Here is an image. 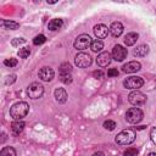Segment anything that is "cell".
<instances>
[{
	"label": "cell",
	"instance_id": "cell-4",
	"mask_svg": "<svg viewBox=\"0 0 156 156\" xmlns=\"http://www.w3.org/2000/svg\"><path fill=\"white\" fill-rule=\"evenodd\" d=\"M43 93H44V87L38 82L29 84L27 88V94L30 99H39L43 95Z\"/></svg>",
	"mask_w": 156,
	"mask_h": 156
},
{
	"label": "cell",
	"instance_id": "cell-26",
	"mask_svg": "<svg viewBox=\"0 0 156 156\" xmlns=\"http://www.w3.org/2000/svg\"><path fill=\"white\" fill-rule=\"evenodd\" d=\"M45 40H46L45 35H43V34H39V35L34 37V39H33V44H34V45H40V44L45 43Z\"/></svg>",
	"mask_w": 156,
	"mask_h": 156
},
{
	"label": "cell",
	"instance_id": "cell-33",
	"mask_svg": "<svg viewBox=\"0 0 156 156\" xmlns=\"http://www.w3.org/2000/svg\"><path fill=\"white\" fill-rule=\"evenodd\" d=\"M6 78H7V79L5 80V83H6V84H12V83H13V82L16 80V76H15V74H11V76H7Z\"/></svg>",
	"mask_w": 156,
	"mask_h": 156
},
{
	"label": "cell",
	"instance_id": "cell-1",
	"mask_svg": "<svg viewBox=\"0 0 156 156\" xmlns=\"http://www.w3.org/2000/svg\"><path fill=\"white\" fill-rule=\"evenodd\" d=\"M28 111H29V105L24 101H20V102H16L11 106L10 116L16 121H21L23 117L27 116Z\"/></svg>",
	"mask_w": 156,
	"mask_h": 156
},
{
	"label": "cell",
	"instance_id": "cell-8",
	"mask_svg": "<svg viewBox=\"0 0 156 156\" xmlns=\"http://www.w3.org/2000/svg\"><path fill=\"white\" fill-rule=\"evenodd\" d=\"M143 84H144L143 78H141V77H138V76L128 77V78L124 79V82H123L124 88H127V89H134V90H136V89H139L140 87H143Z\"/></svg>",
	"mask_w": 156,
	"mask_h": 156
},
{
	"label": "cell",
	"instance_id": "cell-24",
	"mask_svg": "<svg viewBox=\"0 0 156 156\" xmlns=\"http://www.w3.org/2000/svg\"><path fill=\"white\" fill-rule=\"evenodd\" d=\"M30 55V49L29 48H21L20 50H18V56L21 57V58H27L28 56Z\"/></svg>",
	"mask_w": 156,
	"mask_h": 156
},
{
	"label": "cell",
	"instance_id": "cell-31",
	"mask_svg": "<svg viewBox=\"0 0 156 156\" xmlns=\"http://www.w3.org/2000/svg\"><path fill=\"white\" fill-rule=\"evenodd\" d=\"M150 138H151V141L156 145V127L151 128V130H150Z\"/></svg>",
	"mask_w": 156,
	"mask_h": 156
},
{
	"label": "cell",
	"instance_id": "cell-17",
	"mask_svg": "<svg viewBox=\"0 0 156 156\" xmlns=\"http://www.w3.org/2000/svg\"><path fill=\"white\" fill-rule=\"evenodd\" d=\"M0 24L4 29H10V30H16L20 28V23L13 22V21H7V20H1Z\"/></svg>",
	"mask_w": 156,
	"mask_h": 156
},
{
	"label": "cell",
	"instance_id": "cell-19",
	"mask_svg": "<svg viewBox=\"0 0 156 156\" xmlns=\"http://www.w3.org/2000/svg\"><path fill=\"white\" fill-rule=\"evenodd\" d=\"M24 126H26V123L23 121H15L11 124V130H12V133L15 135H18L24 129Z\"/></svg>",
	"mask_w": 156,
	"mask_h": 156
},
{
	"label": "cell",
	"instance_id": "cell-14",
	"mask_svg": "<svg viewBox=\"0 0 156 156\" xmlns=\"http://www.w3.org/2000/svg\"><path fill=\"white\" fill-rule=\"evenodd\" d=\"M110 33L113 38H118L123 33V24L121 22H112L110 26Z\"/></svg>",
	"mask_w": 156,
	"mask_h": 156
},
{
	"label": "cell",
	"instance_id": "cell-10",
	"mask_svg": "<svg viewBox=\"0 0 156 156\" xmlns=\"http://www.w3.org/2000/svg\"><path fill=\"white\" fill-rule=\"evenodd\" d=\"M54 76H55V72L51 67L45 66V67L40 68V71H39V78L44 82H50L54 78Z\"/></svg>",
	"mask_w": 156,
	"mask_h": 156
},
{
	"label": "cell",
	"instance_id": "cell-18",
	"mask_svg": "<svg viewBox=\"0 0 156 156\" xmlns=\"http://www.w3.org/2000/svg\"><path fill=\"white\" fill-rule=\"evenodd\" d=\"M138 38H139L138 33L130 32V33H128V34L124 37V44H126L127 46H132V45H134V44L136 43Z\"/></svg>",
	"mask_w": 156,
	"mask_h": 156
},
{
	"label": "cell",
	"instance_id": "cell-12",
	"mask_svg": "<svg viewBox=\"0 0 156 156\" xmlns=\"http://www.w3.org/2000/svg\"><path fill=\"white\" fill-rule=\"evenodd\" d=\"M110 62H111V55H110V52H107V51L100 52V54L98 55V57H96V63H98L100 67H106V66L110 65Z\"/></svg>",
	"mask_w": 156,
	"mask_h": 156
},
{
	"label": "cell",
	"instance_id": "cell-20",
	"mask_svg": "<svg viewBox=\"0 0 156 156\" xmlns=\"http://www.w3.org/2000/svg\"><path fill=\"white\" fill-rule=\"evenodd\" d=\"M62 26H63V22H62V20H60V18H54V20H51V21L48 23V28H49L50 30H58Z\"/></svg>",
	"mask_w": 156,
	"mask_h": 156
},
{
	"label": "cell",
	"instance_id": "cell-30",
	"mask_svg": "<svg viewBox=\"0 0 156 156\" xmlns=\"http://www.w3.org/2000/svg\"><path fill=\"white\" fill-rule=\"evenodd\" d=\"M60 78H61V82H63V83H66V84H68V83L72 82L71 74H62V76H60Z\"/></svg>",
	"mask_w": 156,
	"mask_h": 156
},
{
	"label": "cell",
	"instance_id": "cell-9",
	"mask_svg": "<svg viewBox=\"0 0 156 156\" xmlns=\"http://www.w3.org/2000/svg\"><path fill=\"white\" fill-rule=\"evenodd\" d=\"M127 49H124L122 45H115L113 50H112V57L116 60V61H123L126 57H127Z\"/></svg>",
	"mask_w": 156,
	"mask_h": 156
},
{
	"label": "cell",
	"instance_id": "cell-23",
	"mask_svg": "<svg viewBox=\"0 0 156 156\" xmlns=\"http://www.w3.org/2000/svg\"><path fill=\"white\" fill-rule=\"evenodd\" d=\"M71 71H72V67L69 63H62L61 67H60V76L62 74H71Z\"/></svg>",
	"mask_w": 156,
	"mask_h": 156
},
{
	"label": "cell",
	"instance_id": "cell-25",
	"mask_svg": "<svg viewBox=\"0 0 156 156\" xmlns=\"http://www.w3.org/2000/svg\"><path fill=\"white\" fill-rule=\"evenodd\" d=\"M116 127H117V126H116V122H115V121L107 119V121L104 122V128L107 129V130H113Z\"/></svg>",
	"mask_w": 156,
	"mask_h": 156
},
{
	"label": "cell",
	"instance_id": "cell-16",
	"mask_svg": "<svg viewBox=\"0 0 156 156\" xmlns=\"http://www.w3.org/2000/svg\"><path fill=\"white\" fill-rule=\"evenodd\" d=\"M147 52H149V46L145 45V44H141V45L136 46L133 51L134 56H136V57H144V56L147 55Z\"/></svg>",
	"mask_w": 156,
	"mask_h": 156
},
{
	"label": "cell",
	"instance_id": "cell-28",
	"mask_svg": "<svg viewBox=\"0 0 156 156\" xmlns=\"http://www.w3.org/2000/svg\"><path fill=\"white\" fill-rule=\"evenodd\" d=\"M136 154H138V150H136V149H133V147H128V149L123 152L124 156H136Z\"/></svg>",
	"mask_w": 156,
	"mask_h": 156
},
{
	"label": "cell",
	"instance_id": "cell-3",
	"mask_svg": "<svg viewBox=\"0 0 156 156\" xmlns=\"http://www.w3.org/2000/svg\"><path fill=\"white\" fill-rule=\"evenodd\" d=\"M126 119L132 124H136L143 119V111L138 107H130L126 112Z\"/></svg>",
	"mask_w": 156,
	"mask_h": 156
},
{
	"label": "cell",
	"instance_id": "cell-5",
	"mask_svg": "<svg viewBox=\"0 0 156 156\" xmlns=\"http://www.w3.org/2000/svg\"><path fill=\"white\" fill-rule=\"evenodd\" d=\"M74 62H76V65L79 68H87V67H89L91 65L93 60H91V56L89 54H87V52H79V54L76 55Z\"/></svg>",
	"mask_w": 156,
	"mask_h": 156
},
{
	"label": "cell",
	"instance_id": "cell-22",
	"mask_svg": "<svg viewBox=\"0 0 156 156\" xmlns=\"http://www.w3.org/2000/svg\"><path fill=\"white\" fill-rule=\"evenodd\" d=\"M0 156H16V151L11 146H6L0 151Z\"/></svg>",
	"mask_w": 156,
	"mask_h": 156
},
{
	"label": "cell",
	"instance_id": "cell-35",
	"mask_svg": "<svg viewBox=\"0 0 156 156\" xmlns=\"http://www.w3.org/2000/svg\"><path fill=\"white\" fill-rule=\"evenodd\" d=\"M93 156H105V155H104V152H101V151H98V152H95Z\"/></svg>",
	"mask_w": 156,
	"mask_h": 156
},
{
	"label": "cell",
	"instance_id": "cell-36",
	"mask_svg": "<svg viewBox=\"0 0 156 156\" xmlns=\"http://www.w3.org/2000/svg\"><path fill=\"white\" fill-rule=\"evenodd\" d=\"M147 156H156V154H155V152H150Z\"/></svg>",
	"mask_w": 156,
	"mask_h": 156
},
{
	"label": "cell",
	"instance_id": "cell-32",
	"mask_svg": "<svg viewBox=\"0 0 156 156\" xmlns=\"http://www.w3.org/2000/svg\"><path fill=\"white\" fill-rule=\"evenodd\" d=\"M107 76H108V77H117V76H118L117 68H110V69L107 71Z\"/></svg>",
	"mask_w": 156,
	"mask_h": 156
},
{
	"label": "cell",
	"instance_id": "cell-11",
	"mask_svg": "<svg viewBox=\"0 0 156 156\" xmlns=\"http://www.w3.org/2000/svg\"><path fill=\"white\" fill-rule=\"evenodd\" d=\"M108 33H110V28H107V27H106L105 24H102V23L96 24V26L94 27V34L96 35V38H98L99 40L106 38V37L108 35Z\"/></svg>",
	"mask_w": 156,
	"mask_h": 156
},
{
	"label": "cell",
	"instance_id": "cell-34",
	"mask_svg": "<svg viewBox=\"0 0 156 156\" xmlns=\"http://www.w3.org/2000/svg\"><path fill=\"white\" fill-rule=\"evenodd\" d=\"M93 76H94L95 78H102V77H104V73H102L101 71H95V72L93 73Z\"/></svg>",
	"mask_w": 156,
	"mask_h": 156
},
{
	"label": "cell",
	"instance_id": "cell-7",
	"mask_svg": "<svg viewBox=\"0 0 156 156\" xmlns=\"http://www.w3.org/2000/svg\"><path fill=\"white\" fill-rule=\"evenodd\" d=\"M91 41L93 40L88 34H80V35H78L76 38L73 45H74V48L77 50H84V49H87L88 46L91 45Z\"/></svg>",
	"mask_w": 156,
	"mask_h": 156
},
{
	"label": "cell",
	"instance_id": "cell-2",
	"mask_svg": "<svg viewBox=\"0 0 156 156\" xmlns=\"http://www.w3.org/2000/svg\"><path fill=\"white\" fill-rule=\"evenodd\" d=\"M135 132L133 129H124L119 132L116 136V143L118 145H129L135 140Z\"/></svg>",
	"mask_w": 156,
	"mask_h": 156
},
{
	"label": "cell",
	"instance_id": "cell-27",
	"mask_svg": "<svg viewBox=\"0 0 156 156\" xmlns=\"http://www.w3.org/2000/svg\"><path fill=\"white\" fill-rule=\"evenodd\" d=\"M4 65L7 66V67H15V66L17 65V60L13 58V57H11V58H6V60L4 61Z\"/></svg>",
	"mask_w": 156,
	"mask_h": 156
},
{
	"label": "cell",
	"instance_id": "cell-15",
	"mask_svg": "<svg viewBox=\"0 0 156 156\" xmlns=\"http://www.w3.org/2000/svg\"><path fill=\"white\" fill-rule=\"evenodd\" d=\"M54 96H55L56 101H57V102H61V104L66 102V100H67V93H66V90H65L63 88H57V89H55Z\"/></svg>",
	"mask_w": 156,
	"mask_h": 156
},
{
	"label": "cell",
	"instance_id": "cell-6",
	"mask_svg": "<svg viewBox=\"0 0 156 156\" xmlns=\"http://www.w3.org/2000/svg\"><path fill=\"white\" fill-rule=\"evenodd\" d=\"M128 101L134 106H140L146 102V95L139 90H134L128 95Z\"/></svg>",
	"mask_w": 156,
	"mask_h": 156
},
{
	"label": "cell",
	"instance_id": "cell-21",
	"mask_svg": "<svg viewBox=\"0 0 156 156\" xmlns=\"http://www.w3.org/2000/svg\"><path fill=\"white\" fill-rule=\"evenodd\" d=\"M102 48H104V44H102V41H101V40L95 39V40H93V41H91L90 49H91V51H93V52H100V51L102 50Z\"/></svg>",
	"mask_w": 156,
	"mask_h": 156
},
{
	"label": "cell",
	"instance_id": "cell-29",
	"mask_svg": "<svg viewBox=\"0 0 156 156\" xmlns=\"http://www.w3.org/2000/svg\"><path fill=\"white\" fill-rule=\"evenodd\" d=\"M24 43H26V39H23V38H15L12 40V45L13 46H20V45H22Z\"/></svg>",
	"mask_w": 156,
	"mask_h": 156
},
{
	"label": "cell",
	"instance_id": "cell-13",
	"mask_svg": "<svg viewBox=\"0 0 156 156\" xmlns=\"http://www.w3.org/2000/svg\"><path fill=\"white\" fill-rule=\"evenodd\" d=\"M140 68H141V65L138 61H129L122 67L124 73H134V72H138Z\"/></svg>",
	"mask_w": 156,
	"mask_h": 156
}]
</instances>
